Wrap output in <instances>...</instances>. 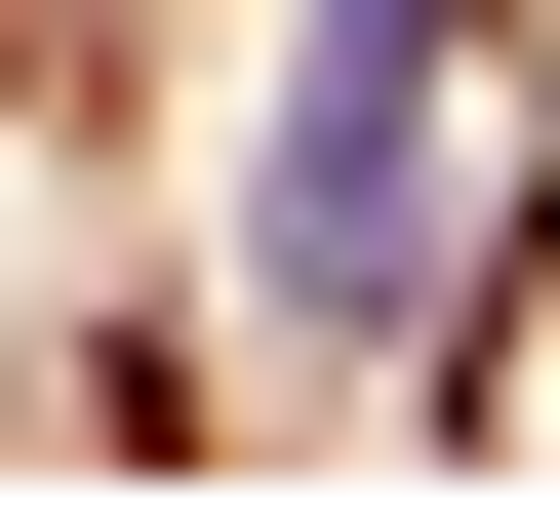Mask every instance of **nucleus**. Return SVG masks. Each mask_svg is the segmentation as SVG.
I'll use <instances>...</instances> for the list:
<instances>
[{"mask_svg":"<svg viewBox=\"0 0 560 519\" xmlns=\"http://www.w3.org/2000/svg\"><path fill=\"white\" fill-rule=\"evenodd\" d=\"M441 280V0H320V81H280V320H361Z\"/></svg>","mask_w":560,"mask_h":519,"instance_id":"1","label":"nucleus"}]
</instances>
